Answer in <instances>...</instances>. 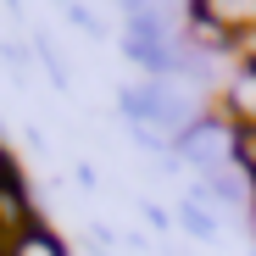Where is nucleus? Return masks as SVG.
<instances>
[{
  "label": "nucleus",
  "mask_w": 256,
  "mask_h": 256,
  "mask_svg": "<svg viewBox=\"0 0 256 256\" xmlns=\"http://www.w3.org/2000/svg\"><path fill=\"white\" fill-rule=\"evenodd\" d=\"M228 112H234L240 128H256V67L228 72Z\"/></svg>",
  "instance_id": "obj_3"
},
{
  "label": "nucleus",
  "mask_w": 256,
  "mask_h": 256,
  "mask_svg": "<svg viewBox=\"0 0 256 256\" xmlns=\"http://www.w3.org/2000/svg\"><path fill=\"white\" fill-rule=\"evenodd\" d=\"M234 167L256 184V128H240V122H234Z\"/></svg>",
  "instance_id": "obj_6"
},
{
  "label": "nucleus",
  "mask_w": 256,
  "mask_h": 256,
  "mask_svg": "<svg viewBox=\"0 0 256 256\" xmlns=\"http://www.w3.org/2000/svg\"><path fill=\"white\" fill-rule=\"evenodd\" d=\"M62 6H72V0H62Z\"/></svg>",
  "instance_id": "obj_10"
},
{
  "label": "nucleus",
  "mask_w": 256,
  "mask_h": 256,
  "mask_svg": "<svg viewBox=\"0 0 256 256\" xmlns=\"http://www.w3.org/2000/svg\"><path fill=\"white\" fill-rule=\"evenodd\" d=\"M6 256H67V245H62L45 223H34V228H22L17 240H6Z\"/></svg>",
  "instance_id": "obj_4"
},
{
  "label": "nucleus",
  "mask_w": 256,
  "mask_h": 256,
  "mask_svg": "<svg viewBox=\"0 0 256 256\" xmlns=\"http://www.w3.org/2000/svg\"><path fill=\"white\" fill-rule=\"evenodd\" d=\"M0 178H12V162H6V150H0Z\"/></svg>",
  "instance_id": "obj_9"
},
{
  "label": "nucleus",
  "mask_w": 256,
  "mask_h": 256,
  "mask_svg": "<svg viewBox=\"0 0 256 256\" xmlns=\"http://www.w3.org/2000/svg\"><path fill=\"white\" fill-rule=\"evenodd\" d=\"M178 223H184V234H195V240H218V218H212V206L206 200H195V195H184L178 200Z\"/></svg>",
  "instance_id": "obj_5"
},
{
  "label": "nucleus",
  "mask_w": 256,
  "mask_h": 256,
  "mask_svg": "<svg viewBox=\"0 0 256 256\" xmlns=\"http://www.w3.org/2000/svg\"><path fill=\"white\" fill-rule=\"evenodd\" d=\"M72 22H78V28H84V34H90V39H100V22H95V17H90V12H84V6H72Z\"/></svg>",
  "instance_id": "obj_8"
},
{
  "label": "nucleus",
  "mask_w": 256,
  "mask_h": 256,
  "mask_svg": "<svg viewBox=\"0 0 256 256\" xmlns=\"http://www.w3.org/2000/svg\"><path fill=\"white\" fill-rule=\"evenodd\" d=\"M117 106H122L128 128H150V134L173 140V145L184 140V128L200 117V112L190 106V95H184V90H173V84H156V78L128 84V90L117 95Z\"/></svg>",
  "instance_id": "obj_1"
},
{
  "label": "nucleus",
  "mask_w": 256,
  "mask_h": 256,
  "mask_svg": "<svg viewBox=\"0 0 256 256\" xmlns=\"http://www.w3.org/2000/svg\"><path fill=\"white\" fill-rule=\"evenodd\" d=\"M250 206H256V195H250Z\"/></svg>",
  "instance_id": "obj_11"
},
{
  "label": "nucleus",
  "mask_w": 256,
  "mask_h": 256,
  "mask_svg": "<svg viewBox=\"0 0 256 256\" xmlns=\"http://www.w3.org/2000/svg\"><path fill=\"white\" fill-rule=\"evenodd\" d=\"M190 17L223 34H240V28H256V0H190Z\"/></svg>",
  "instance_id": "obj_2"
},
{
  "label": "nucleus",
  "mask_w": 256,
  "mask_h": 256,
  "mask_svg": "<svg viewBox=\"0 0 256 256\" xmlns=\"http://www.w3.org/2000/svg\"><path fill=\"white\" fill-rule=\"evenodd\" d=\"M228 56H234L240 67H256V28H240V34H228Z\"/></svg>",
  "instance_id": "obj_7"
}]
</instances>
